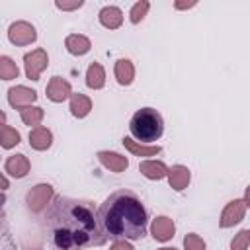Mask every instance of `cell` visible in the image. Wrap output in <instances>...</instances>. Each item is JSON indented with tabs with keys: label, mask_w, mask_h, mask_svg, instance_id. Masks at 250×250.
<instances>
[{
	"label": "cell",
	"mask_w": 250,
	"mask_h": 250,
	"mask_svg": "<svg viewBox=\"0 0 250 250\" xmlns=\"http://www.w3.org/2000/svg\"><path fill=\"white\" fill-rule=\"evenodd\" d=\"M41 227L53 250H84L107 240L90 201L59 195L47 207Z\"/></svg>",
	"instance_id": "cell-1"
},
{
	"label": "cell",
	"mask_w": 250,
	"mask_h": 250,
	"mask_svg": "<svg viewBox=\"0 0 250 250\" xmlns=\"http://www.w3.org/2000/svg\"><path fill=\"white\" fill-rule=\"evenodd\" d=\"M98 219L113 240H139L146 234V209L131 189H117L98 209Z\"/></svg>",
	"instance_id": "cell-2"
},
{
	"label": "cell",
	"mask_w": 250,
	"mask_h": 250,
	"mask_svg": "<svg viewBox=\"0 0 250 250\" xmlns=\"http://www.w3.org/2000/svg\"><path fill=\"white\" fill-rule=\"evenodd\" d=\"M129 129H131V135L135 139H139L143 143H152V141L160 139V135L164 131V121L156 109L141 107L133 113Z\"/></svg>",
	"instance_id": "cell-3"
},
{
	"label": "cell",
	"mask_w": 250,
	"mask_h": 250,
	"mask_svg": "<svg viewBox=\"0 0 250 250\" xmlns=\"http://www.w3.org/2000/svg\"><path fill=\"white\" fill-rule=\"evenodd\" d=\"M53 197V188L49 184H39L35 188H31L25 195V203H27V209L33 211V213H39L47 207V203L51 201Z\"/></svg>",
	"instance_id": "cell-4"
},
{
	"label": "cell",
	"mask_w": 250,
	"mask_h": 250,
	"mask_svg": "<svg viewBox=\"0 0 250 250\" xmlns=\"http://www.w3.org/2000/svg\"><path fill=\"white\" fill-rule=\"evenodd\" d=\"M23 64H25V74L29 80H39L41 72L47 68L49 64V59H47V53L43 49H35L31 53H27L23 57Z\"/></svg>",
	"instance_id": "cell-5"
},
{
	"label": "cell",
	"mask_w": 250,
	"mask_h": 250,
	"mask_svg": "<svg viewBox=\"0 0 250 250\" xmlns=\"http://www.w3.org/2000/svg\"><path fill=\"white\" fill-rule=\"evenodd\" d=\"M8 37L16 45H29V43L35 41L37 33H35V27L31 23H27V21H16V23L10 25Z\"/></svg>",
	"instance_id": "cell-6"
},
{
	"label": "cell",
	"mask_w": 250,
	"mask_h": 250,
	"mask_svg": "<svg viewBox=\"0 0 250 250\" xmlns=\"http://www.w3.org/2000/svg\"><path fill=\"white\" fill-rule=\"evenodd\" d=\"M244 207H246V201H242V199L230 201V203L225 207L219 225H221L223 229H227V227H232V225H236L238 221H242V217H244Z\"/></svg>",
	"instance_id": "cell-7"
},
{
	"label": "cell",
	"mask_w": 250,
	"mask_h": 250,
	"mask_svg": "<svg viewBox=\"0 0 250 250\" xmlns=\"http://www.w3.org/2000/svg\"><path fill=\"white\" fill-rule=\"evenodd\" d=\"M70 84L61 78V76H53L47 84V98L51 102H64L68 96H70Z\"/></svg>",
	"instance_id": "cell-8"
},
{
	"label": "cell",
	"mask_w": 250,
	"mask_h": 250,
	"mask_svg": "<svg viewBox=\"0 0 250 250\" xmlns=\"http://www.w3.org/2000/svg\"><path fill=\"white\" fill-rule=\"evenodd\" d=\"M35 98H37L35 90H29L25 86H16V88H10V92H8L10 104L14 107H20V109L21 107H27L31 102H35Z\"/></svg>",
	"instance_id": "cell-9"
},
{
	"label": "cell",
	"mask_w": 250,
	"mask_h": 250,
	"mask_svg": "<svg viewBox=\"0 0 250 250\" xmlns=\"http://www.w3.org/2000/svg\"><path fill=\"white\" fill-rule=\"evenodd\" d=\"M174 230H176V227H174L172 219H168V217H156L152 221V227H150L154 240H160V242L170 240L174 236Z\"/></svg>",
	"instance_id": "cell-10"
},
{
	"label": "cell",
	"mask_w": 250,
	"mask_h": 250,
	"mask_svg": "<svg viewBox=\"0 0 250 250\" xmlns=\"http://www.w3.org/2000/svg\"><path fill=\"white\" fill-rule=\"evenodd\" d=\"M4 170L14 178H23L29 172V160H27L25 154H14L6 160Z\"/></svg>",
	"instance_id": "cell-11"
},
{
	"label": "cell",
	"mask_w": 250,
	"mask_h": 250,
	"mask_svg": "<svg viewBox=\"0 0 250 250\" xmlns=\"http://www.w3.org/2000/svg\"><path fill=\"white\" fill-rule=\"evenodd\" d=\"M98 160H100L105 168H109L111 172H123V170L129 166V160H127L125 156H121V154H117V152H109V150L98 152Z\"/></svg>",
	"instance_id": "cell-12"
},
{
	"label": "cell",
	"mask_w": 250,
	"mask_h": 250,
	"mask_svg": "<svg viewBox=\"0 0 250 250\" xmlns=\"http://www.w3.org/2000/svg\"><path fill=\"white\" fill-rule=\"evenodd\" d=\"M53 143V135L47 127H35L31 133H29V145L35 148V150H45L49 148Z\"/></svg>",
	"instance_id": "cell-13"
},
{
	"label": "cell",
	"mask_w": 250,
	"mask_h": 250,
	"mask_svg": "<svg viewBox=\"0 0 250 250\" xmlns=\"http://www.w3.org/2000/svg\"><path fill=\"white\" fill-rule=\"evenodd\" d=\"M100 21H102L104 27L115 29V27L121 25V21H123V14H121V10L115 8V6H105V8L100 10Z\"/></svg>",
	"instance_id": "cell-14"
},
{
	"label": "cell",
	"mask_w": 250,
	"mask_h": 250,
	"mask_svg": "<svg viewBox=\"0 0 250 250\" xmlns=\"http://www.w3.org/2000/svg\"><path fill=\"white\" fill-rule=\"evenodd\" d=\"M168 182H170V186H172L174 189H178V191L186 189L188 184H189V170H188L186 166H174V168L168 172Z\"/></svg>",
	"instance_id": "cell-15"
},
{
	"label": "cell",
	"mask_w": 250,
	"mask_h": 250,
	"mask_svg": "<svg viewBox=\"0 0 250 250\" xmlns=\"http://www.w3.org/2000/svg\"><path fill=\"white\" fill-rule=\"evenodd\" d=\"M139 170L146 178H150V180H160V178L168 176V172H170L162 162H156V160H145V162H141L139 164Z\"/></svg>",
	"instance_id": "cell-16"
},
{
	"label": "cell",
	"mask_w": 250,
	"mask_h": 250,
	"mask_svg": "<svg viewBox=\"0 0 250 250\" xmlns=\"http://www.w3.org/2000/svg\"><path fill=\"white\" fill-rule=\"evenodd\" d=\"M64 45H66L68 53H72V55H84V53H88L90 47H92V45H90V39L84 37V35H78V33L68 35L66 41H64Z\"/></svg>",
	"instance_id": "cell-17"
},
{
	"label": "cell",
	"mask_w": 250,
	"mask_h": 250,
	"mask_svg": "<svg viewBox=\"0 0 250 250\" xmlns=\"http://www.w3.org/2000/svg\"><path fill=\"white\" fill-rule=\"evenodd\" d=\"M133 76H135V68H133V62L129 59H119L115 62V78L119 84L127 86L133 82Z\"/></svg>",
	"instance_id": "cell-18"
},
{
	"label": "cell",
	"mask_w": 250,
	"mask_h": 250,
	"mask_svg": "<svg viewBox=\"0 0 250 250\" xmlns=\"http://www.w3.org/2000/svg\"><path fill=\"white\" fill-rule=\"evenodd\" d=\"M92 109V102L90 98H86L84 94H72L70 96V111L74 117H86Z\"/></svg>",
	"instance_id": "cell-19"
},
{
	"label": "cell",
	"mask_w": 250,
	"mask_h": 250,
	"mask_svg": "<svg viewBox=\"0 0 250 250\" xmlns=\"http://www.w3.org/2000/svg\"><path fill=\"white\" fill-rule=\"evenodd\" d=\"M86 84L94 90H100L104 84H105V72L102 68L100 62H92L88 66V72H86Z\"/></svg>",
	"instance_id": "cell-20"
},
{
	"label": "cell",
	"mask_w": 250,
	"mask_h": 250,
	"mask_svg": "<svg viewBox=\"0 0 250 250\" xmlns=\"http://www.w3.org/2000/svg\"><path fill=\"white\" fill-rule=\"evenodd\" d=\"M123 145H125L133 154H137V156H152V154H158V152H160V146H158V145H156V146H143V145L135 143L131 137H125V139H123Z\"/></svg>",
	"instance_id": "cell-21"
},
{
	"label": "cell",
	"mask_w": 250,
	"mask_h": 250,
	"mask_svg": "<svg viewBox=\"0 0 250 250\" xmlns=\"http://www.w3.org/2000/svg\"><path fill=\"white\" fill-rule=\"evenodd\" d=\"M20 115H21V121H23L25 125H39L41 119H43V109H41V107H31V105H27V107H21V109H20Z\"/></svg>",
	"instance_id": "cell-22"
},
{
	"label": "cell",
	"mask_w": 250,
	"mask_h": 250,
	"mask_svg": "<svg viewBox=\"0 0 250 250\" xmlns=\"http://www.w3.org/2000/svg\"><path fill=\"white\" fill-rule=\"evenodd\" d=\"M0 141H2V146L4 148H12L20 143V133L16 129H12L10 125H2L0 129Z\"/></svg>",
	"instance_id": "cell-23"
},
{
	"label": "cell",
	"mask_w": 250,
	"mask_h": 250,
	"mask_svg": "<svg viewBox=\"0 0 250 250\" xmlns=\"http://www.w3.org/2000/svg\"><path fill=\"white\" fill-rule=\"evenodd\" d=\"M18 66L16 62L10 59V57H0V76L4 80H12V78H18Z\"/></svg>",
	"instance_id": "cell-24"
},
{
	"label": "cell",
	"mask_w": 250,
	"mask_h": 250,
	"mask_svg": "<svg viewBox=\"0 0 250 250\" xmlns=\"http://www.w3.org/2000/svg\"><path fill=\"white\" fill-rule=\"evenodd\" d=\"M248 244H250V229H244V230H240V232L232 238L230 250H246Z\"/></svg>",
	"instance_id": "cell-25"
},
{
	"label": "cell",
	"mask_w": 250,
	"mask_h": 250,
	"mask_svg": "<svg viewBox=\"0 0 250 250\" xmlns=\"http://www.w3.org/2000/svg\"><path fill=\"white\" fill-rule=\"evenodd\" d=\"M148 2L146 0H143V2H137L133 8H131V21L133 23H139L145 16H146V12H148Z\"/></svg>",
	"instance_id": "cell-26"
},
{
	"label": "cell",
	"mask_w": 250,
	"mask_h": 250,
	"mask_svg": "<svg viewBox=\"0 0 250 250\" xmlns=\"http://www.w3.org/2000/svg\"><path fill=\"white\" fill-rule=\"evenodd\" d=\"M184 248L186 250H205V242L197 234H186L184 238Z\"/></svg>",
	"instance_id": "cell-27"
},
{
	"label": "cell",
	"mask_w": 250,
	"mask_h": 250,
	"mask_svg": "<svg viewBox=\"0 0 250 250\" xmlns=\"http://www.w3.org/2000/svg\"><path fill=\"white\" fill-rule=\"evenodd\" d=\"M80 6H82V0H74V2H61V0H57V8L59 10H76Z\"/></svg>",
	"instance_id": "cell-28"
},
{
	"label": "cell",
	"mask_w": 250,
	"mask_h": 250,
	"mask_svg": "<svg viewBox=\"0 0 250 250\" xmlns=\"http://www.w3.org/2000/svg\"><path fill=\"white\" fill-rule=\"evenodd\" d=\"M109 250H135V248H133L129 242H125V240H115Z\"/></svg>",
	"instance_id": "cell-29"
},
{
	"label": "cell",
	"mask_w": 250,
	"mask_h": 250,
	"mask_svg": "<svg viewBox=\"0 0 250 250\" xmlns=\"http://www.w3.org/2000/svg\"><path fill=\"white\" fill-rule=\"evenodd\" d=\"M178 10H184V8H191V6H195V2H176L174 4Z\"/></svg>",
	"instance_id": "cell-30"
},
{
	"label": "cell",
	"mask_w": 250,
	"mask_h": 250,
	"mask_svg": "<svg viewBox=\"0 0 250 250\" xmlns=\"http://www.w3.org/2000/svg\"><path fill=\"white\" fill-rule=\"evenodd\" d=\"M246 205L250 207V186L246 188Z\"/></svg>",
	"instance_id": "cell-31"
},
{
	"label": "cell",
	"mask_w": 250,
	"mask_h": 250,
	"mask_svg": "<svg viewBox=\"0 0 250 250\" xmlns=\"http://www.w3.org/2000/svg\"><path fill=\"white\" fill-rule=\"evenodd\" d=\"M160 250H178V248H160Z\"/></svg>",
	"instance_id": "cell-32"
}]
</instances>
